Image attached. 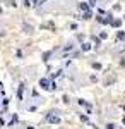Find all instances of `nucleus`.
Listing matches in <instances>:
<instances>
[{"instance_id":"obj_16","label":"nucleus","mask_w":125,"mask_h":129,"mask_svg":"<svg viewBox=\"0 0 125 129\" xmlns=\"http://www.w3.org/2000/svg\"><path fill=\"white\" fill-rule=\"evenodd\" d=\"M123 109H125V107H123Z\"/></svg>"},{"instance_id":"obj_3","label":"nucleus","mask_w":125,"mask_h":129,"mask_svg":"<svg viewBox=\"0 0 125 129\" xmlns=\"http://www.w3.org/2000/svg\"><path fill=\"white\" fill-rule=\"evenodd\" d=\"M22 95H24V84H19V89H17V100H22Z\"/></svg>"},{"instance_id":"obj_6","label":"nucleus","mask_w":125,"mask_h":129,"mask_svg":"<svg viewBox=\"0 0 125 129\" xmlns=\"http://www.w3.org/2000/svg\"><path fill=\"white\" fill-rule=\"evenodd\" d=\"M111 26H113V28H120V26H122V19H113L111 21Z\"/></svg>"},{"instance_id":"obj_14","label":"nucleus","mask_w":125,"mask_h":129,"mask_svg":"<svg viewBox=\"0 0 125 129\" xmlns=\"http://www.w3.org/2000/svg\"><path fill=\"white\" fill-rule=\"evenodd\" d=\"M96 2L98 0H89V5H96Z\"/></svg>"},{"instance_id":"obj_13","label":"nucleus","mask_w":125,"mask_h":129,"mask_svg":"<svg viewBox=\"0 0 125 129\" xmlns=\"http://www.w3.org/2000/svg\"><path fill=\"white\" fill-rule=\"evenodd\" d=\"M99 40H101V38H94V43H96V47H99V43H101Z\"/></svg>"},{"instance_id":"obj_12","label":"nucleus","mask_w":125,"mask_h":129,"mask_svg":"<svg viewBox=\"0 0 125 129\" xmlns=\"http://www.w3.org/2000/svg\"><path fill=\"white\" fill-rule=\"evenodd\" d=\"M116 38H118V40H123V38H125V33H123V31H120V33H118V36H116Z\"/></svg>"},{"instance_id":"obj_4","label":"nucleus","mask_w":125,"mask_h":129,"mask_svg":"<svg viewBox=\"0 0 125 129\" xmlns=\"http://www.w3.org/2000/svg\"><path fill=\"white\" fill-rule=\"evenodd\" d=\"M48 120L51 124H58L60 122V117H57V115H48Z\"/></svg>"},{"instance_id":"obj_9","label":"nucleus","mask_w":125,"mask_h":129,"mask_svg":"<svg viewBox=\"0 0 125 129\" xmlns=\"http://www.w3.org/2000/svg\"><path fill=\"white\" fill-rule=\"evenodd\" d=\"M91 17H93L91 10H87V12H84V19H91Z\"/></svg>"},{"instance_id":"obj_5","label":"nucleus","mask_w":125,"mask_h":129,"mask_svg":"<svg viewBox=\"0 0 125 129\" xmlns=\"http://www.w3.org/2000/svg\"><path fill=\"white\" fill-rule=\"evenodd\" d=\"M79 9L82 10V12H87L89 10V5H87L86 2H82V4H79Z\"/></svg>"},{"instance_id":"obj_11","label":"nucleus","mask_w":125,"mask_h":129,"mask_svg":"<svg viewBox=\"0 0 125 129\" xmlns=\"http://www.w3.org/2000/svg\"><path fill=\"white\" fill-rule=\"evenodd\" d=\"M43 28H51V29H53L55 26H53V22H46V24H43Z\"/></svg>"},{"instance_id":"obj_15","label":"nucleus","mask_w":125,"mask_h":129,"mask_svg":"<svg viewBox=\"0 0 125 129\" xmlns=\"http://www.w3.org/2000/svg\"><path fill=\"white\" fill-rule=\"evenodd\" d=\"M122 122H123V126H125V115H123V119H122Z\"/></svg>"},{"instance_id":"obj_8","label":"nucleus","mask_w":125,"mask_h":129,"mask_svg":"<svg viewBox=\"0 0 125 129\" xmlns=\"http://www.w3.org/2000/svg\"><path fill=\"white\" fill-rule=\"evenodd\" d=\"M99 38H101V40H106V38H108V33H106V31H101V33H99Z\"/></svg>"},{"instance_id":"obj_2","label":"nucleus","mask_w":125,"mask_h":129,"mask_svg":"<svg viewBox=\"0 0 125 129\" xmlns=\"http://www.w3.org/2000/svg\"><path fill=\"white\" fill-rule=\"evenodd\" d=\"M98 21H99V22H101V24H111V17H96Z\"/></svg>"},{"instance_id":"obj_7","label":"nucleus","mask_w":125,"mask_h":129,"mask_svg":"<svg viewBox=\"0 0 125 129\" xmlns=\"http://www.w3.org/2000/svg\"><path fill=\"white\" fill-rule=\"evenodd\" d=\"M34 4H38V0H24V5H26V7H31V5H34Z\"/></svg>"},{"instance_id":"obj_10","label":"nucleus","mask_w":125,"mask_h":129,"mask_svg":"<svg viewBox=\"0 0 125 129\" xmlns=\"http://www.w3.org/2000/svg\"><path fill=\"white\" fill-rule=\"evenodd\" d=\"M82 50H84V52L91 50V45H89V43H84V45H82Z\"/></svg>"},{"instance_id":"obj_1","label":"nucleus","mask_w":125,"mask_h":129,"mask_svg":"<svg viewBox=\"0 0 125 129\" xmlns=\"http://www.w3.org/2000/svg\"><path fill=\"white\" fill-rule=\"evenodd\" d=\"M39 86H41L43 89H50V88H51V86H50V81L46 79V78H43V79L39 81Z\"/></svg>"}]
</instances>
